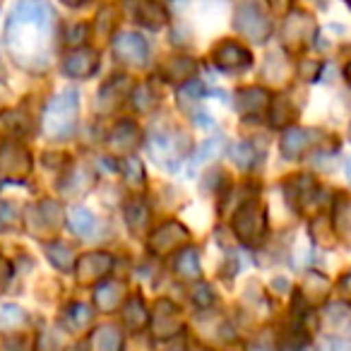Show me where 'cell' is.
<instances>
[{
	"mask_svg": "<svg viewBox=\"0 0 351 351\" xmlns=\"http://www.w3.org/2000/svg\"><path fill=\"white\" fill-rule=\"evenodd\" d=\"M53 34V12L44 0H20L8 20V44L17 60L46 58Z\"/></svg>",
	"mask_w": 351,
	"mask_h": 351,
	"instance_id": "6da1fadb",
	"label": "cell"
},
{
	"mask_svg": "<svg viewBox=\"0 0 351 351\" xmlns=\"http://www.w3.org/2000/svg\"><path fill=\"white\" fill-rule=\"evenodd\" d=\"M346 176H349V181H351V159L346 161Z\"/></svg>",
	"mask_w": 351,
	"mask_h": 351,
	"instance_id": "f1b7e54d",
	"label": "cell"
},
{
	"mask_svg": "<svg viewBox=\"0 0 351 351\" xmlns=\"http://www.w3.org/2000/svg\"><path fill=\"white\" fill-rule=\"evenodd\" d=\"M224 145H226V140L221 135H217V137H210V140L205 142V145L200 147V149L193 154V159H191V173H195L197 169H200L202 164H205L207 159H215V156H219V152L224 149Z\"/></svg>",
	"mask_w": 351,
	"mask_h": 351,
	"instance_id": "9a60e30c",
	"label": "cell"
},
{
	"mask_svg": "<svg viewBox=\"0 0 351 351\" xmlns=\"http://www.w3.org/2000/svg\"><path fill=\"white\" fill-rule=\"evenodd\" d=\"M94 215L89 210H84V207H75V210H70V229L75 231L77 236H89L94 229Z\"/></svg>",
	"mask_w": 351,
	"mask_h": 351,
	"instance_id": "ac0fdd59",
	"label": "cell"
},
{
	"mask_svg": "<svg viewBox=\"0 0 351 351\" xmlns=\"http://www.w3.org/2000/svg\"><path fill=\"white\" fill-rule=\"evenodd\" d=\"M346 77H349V82H351V65L346 68Z\"/></svg>",
	"mask_w": 351,
	"mask_h": 351,
	"instance_id": "f546056e",
	"label": "cell"
},
{
	"mask_svg": "<svg viewBox=\"0 0 351 351\" xmlns=\"http://www.w3.org/2000/svg\"><path fill=\"white\" fill-rule=\"evenodd\" d=\"M94 296H97V306L101 308V311H113V308L123 301V284L106 282V284H101V287L97 289V293H94Z\"/></svg>",
	"mask_w": 351,
	"mask_h": 351,
	"instance_id": "2e32d148",
	"label": "cell"
},
{
	"mask_svg": "<svg viewBox=\"0 0 351 351\" xmlns=\"http://www.w3.org/2000/svg\"><path fill=\"white\" fill-rule=\"evenodd\" d=\"M176 140H178V135H173V132H154L149 140L152 156H154L159 164L169 166V169H176L178 159H181V154H183V152H178V147H176Z\"/></svg>",
	"mask_w": 351,
	"mask_h": 351,
	"instance_id": "ba28073f",
	"label": "cell"
},
{
	"mask_svg": "<svg viewBox=\"0 0 351 351\" xmlns=\"http://www.w3.org/2000/svg\"><path fill=\"white\" fill-rule=\"evenodd\" d=\"M231 159H234L241 169H250V166L255 164V159H258V152H255L253 145H248V142H239V145H234V149H231Z\"/></svg>",
	"mask_w": 351,
	"mask_h": 351,
	"instance_id": "7402d4cb",
	"label": "cell"
},
{
	"mask_svg": "<svg viewBox=\"0 0 351 351\" xmlns=\"http://www.w3.org/2000/svg\"><path fill=\"white\" fill-rule=\"evenodd\" d=\"M8 279H10V265H8L5 260L0 258V291H3V289H5Z\"/></svg>",
	"mask_w": 351,
	"mask_h": 351,
	"instance_id": "484cf974",
	"label": "cell"
},
{
	"mask_svg": "<svg viewBox=\"0 0 351 351\" xmlns=\"http://www.w3.org/2000/svg\"><path fill=\"white\" fill-rule=\"evenodd\" d=\"M99 65V53L97 51H89V49H80V51H73V53L65 58L63 63V73L68 77H89V75L97 70Z\"/></svg>",
	"mask_w": 351,
	"mask_h": 351,
	"instance_id": "9c48e42d",
	"label": "cell"
},
{
	"mask_svg": "<svg viewBox=\"0 0 351 351\" xmlns=\"http://www.w3.org/2000/svg\"><path fill=\"white\" fill-rule=\"evenodd\" d=\"M339 291L344 293L346 298H351V272L341 277V282H339Z\"/></svg>",
	"mask_w": 351,
	"mask_h": 351,
	"instance_id": "4316f807",
	"label": "cell"
},
{
	"mask_svg": "<svg viewBox=\"0 0 351 351\" xmlns=\"http://www.w3.org/2000/svg\"><path fill=\"white\" fill-rule=\"evenodd\" d=\"M17 219V210L10 205V202L0 200V231H10V226L15 224Z\"/></svg>",
	"mask_w": 351,
	"mask_h": 351,
	"instance_id": "cb8c5ba5",
	"label": "cell"
},
{
	"mask_svg": "<svg viewBox=\"0 0 351 351\" xmlns=\"http://www.w3.org/2000/svg\"><path fill=\"white\" fill-rule=\"evenodd\" d=\"M234 229L239 234V239L243 241L245 245H258L265 236V229H267V221H265V212L260 205L250 202L243 210L236 215L234 219Z\"/></svg>",
	"mask_w": 351,
	"mask_h": 351,
	"instance_id": "3957f363",
	"label": "cell"
},
{
	"mask_svg": "<svg viewBox=\"0 0 351 351\" xmlns=\"http://www.w3.org/2000/svg\"><path fill=\"white\" fill-rule=\"evenodd\" d=\"M147 320H149V315H147L142 301H140V298H132V301L128 303V308H125V325L130 327L132 332H137V330H142V327L147 325Z\"/></svg>",
	"mask_w": 351,
	"mask_h": 351,
	"instance_id": "d6986e66",
	"label": "cell"
},
{
	"mask_svg": "<svg viewBox=\"0 0 351 351\" xmlns=\"http://www.w3.org/2000/svg\"><path fill=\"white\" fill-rule=\"evenodd\" d=\"M215 63L224 73H236V70L250 68L253 58H250V51L243 49L241 44H236V41H221L215 49Z\"/></svg>",
	"mask_w": 351,
	"mask_h": 351,
	"instance_id": "8992f818",
	"label": "cell"
},
{
	"mask_svg": "<svg viewBox=\"0 0 351 351\" xmlns=\"http://www.w3.org/2000/svg\"><path fill=\"white\" fill-rule=\"evenodd\" d=\"M173 351H186V349H183V344H178V346H176V349Z\"/></svg>",
	"mask_w": 351,
	"mask_h": 351,
	"instance_id": "4dcf8cb0",
	"label": "cell"
},
{
	"mask_svg": "<svg viewBox=\"0 0 351 351\" xmlns=\"http://www.w3.org/2000/svg\"><path fill=\"white\" fill-rule=\"evenodd\" d=\"M135 17L147 27H161L166 20V12L159 5H154L152 0H137L135 3Z\"/></svg>",
	"mask_w": 351,
	"mask_h": 351,
	"instance_id": "5bb4252c",
	"label": "cell"
},
{
	"mask_svg": "<svg viewBox=\"0 0 351 351\" xmlns=\"http://www.w3.org/2000/svg\"><path fill=\"white\" fill-rule=\"evenodd\" d=\"M113 53L121 63L135 65V68H142L147 65V58H149V49H147V41L142 39L140 34H121L113 41Z\"/></svg>",
	"mask_w": 351,
	"mask_h": 351,
	"instance_id": "5b68a950",
	"label": "cell"
},
{
	"mask_svg": "<svg viewBox=\"0 0 351 351\" xmlns=\"http://www.w3.org/2000/svg\"><path fill=\"white\" fill-rule=\"evenodd\" d=\"M269 104V94L265 92V89H243V92H239V97H236V108H239L243 116H255V113L265 111Z\"/></svg>",
	"mask_w": 351,
	"mask_h": 351,
	"instance_id": "30bf717a",
	"label": "cell"
},
{
	"mask_svg": "<svg viewBox=\"0 0 351 351\" xmlns=\"http://www.w3.org/2000/svg\"><path fill=\"white\" fill-rule=\"evenodd\" d=\"M236 29L243 32L245 36H250L258 44H263L269 36V20L255 3H243L236 10Z\"/></svg>",
	"mask_w": 351,
	"mask_h": 351,
	"instance_id": "277c9868",
	"label": "cell"
},
{
	"mask_svg": "<svg viewBox=\"0 0 351 351\" xmlns=\"http://www.w3.org/2000/svg\"><path fill=\"white\" fill-rule=\"evenodd\" d=\"M320 351H351V341H344V339H327L325 344L320 346Z\"/></svg>",
	"mask_w": 351,
	"mask_h": 351,
	"instance_id": "d4e9b609",
	"label": "cell"
},
{
	"mask_svg": "<svg viewBox=\"0 0 351 351\" xmlns=\"http://www.w3.org/2000/svg\"><path fill=\"white\" fill-rule=\"evenodd\" d=\"M137 140H140L137 128L132 125V123H121V125L113 130V135L108 137V145L118 152H130V149H135Z\"/></svg>",
	"mask_w": 351,
	"mask_h": 351,
	"instance_id": "7c38bea8",
	"label": "cell"
},
{
	"mask_svg": "<svg viewBox=\"0 0 351 351\" xmlns=\"http://www.w3.org/2000/svg\"><path fill=\"white\" fill-rule=\"evenodd\" d=\"M46 253H49L51 263H53L58 269H63V272H68V269L73 267V250H70L65 243L49 245V248H46Z\"/></svg>",
	"mask_w": 351,
	"mask_h": 351,
	"instance_id": "44dd1931",
	"label": "cell"
},
{
	"mask_svg": "<svg viewBox=\"0 0 351 351\" xmlns=\"http://www.w3.org/2000/svg\"><path fill=\"white\" fill-rule=\"evenodd\" d=\"M65 322H68L70 330H84L92 322V311L87 306H82V303H75V306H70Z\"/></svg>",
	"mask_w": 351,
	"mask_h": 351,
	"instance_id": "ffe728a7",
	"label": "cell"
},
{
	"mask_svg": "<svg viewBox=\"0 0 351 351\" xmlns=\"http://www.w3.org/2000/svg\"><path fill=\"white\" fill-rule=\"evenodd\" d=\"M63 3H65V5H82L84 0H63Z\"/></svg>",
	"mask_w": 351,
	"mask_h": 351,
	"instance_id": "83f0119b",
	"label": "cell"
},
{
	"mask_svg": "<svg viewBox=\"0 0 351 351\" xmlns=\"http://www.w3.org/2000/svg\"><path fill=\"white\" fill-rule=\"evenodd\" d=\"M308 142H311V135L308 130H287L282 137V152L287 159H298V156L306 152Z\"/></svg>",
	"mask_w": 351,
	"mask_h": 351,
	"instance_id": "4fadbf2b",
	"label": "cell"
},
{
	"mask_svg": "<svg viewBox=\"0 0 351 351\" xmlns=\"http://www.w3.org/2000/svg\"><path fill=\"white\" fill-rule=\"evenodd\" d=\"M121 346L123 335L118 332V327L101 325L92 332V351H121Z\"/></svg>",
	"mask_w": 351,
	"mask_h": 351,
	"instance_id": "8fae6325",
	"label": "cell"
},
{
	"mask_svg": "<svg viewBox=\"0 0 351 351\" xmlns=\"http://www.w3.org/2000/svg\"><path fill=\"white\" fill-rule=\"evenodd\" d=\"M0 173L17 181L29 173V154L20 145H3L0 147Z\"/></svg>",
	"mask_w": 351,
	"mask_h": 351,
	"instance_id": "52a82bcc",
	"label": "cell"
},
{
	"mask_svg": "<svg viewBox=\"0 0 351 351\" xmlns=\"http://www.w3.org/2000/svg\"><path fill=\"white\" fill-rule=\"evenodd\" d=\"M176 272L186 279H197L200 277V263H197V253L193 248H186L178 260H176Z\"/></svg>",
	"mask_w": 351,
	"mask_h": 351,
	"instance_id": "e0dca14e",
	"label": "cell"
},
{
	"mask_svg": "<svg viewBox=\"0 0 351 351\" xmlns=\"http://www.w3.org/2000/svg\"><path fill=\"white\" fill-rule=\"evenodd\" d=\"M80 97L75 89H63L49 101L44 111V132L49 137H68L77 125Z\"/></svg>",
	"mask_w": 351,
	"mask_h": 351,
	"instance_id": "7a4b0ae2",
	"label": "cell"
},
{
	"mask_svg": "<svg viewBox=\"0 0 351 351\" xmlns=\"http://www.w3.org/2000/svg\"><path fill=\"white\" fill-rule=\"evenodd\" d=\"M10 320H12V327H17V322H25L27 320L25 311H20L17 306H5V308H3V313H0V327H3V330H8Z\"/></svg>",
	"mask_w": 351,
	"mask_h": 351,
	"instance_id": "603a6c76",
	"label": "cell"
}]
</instances>
